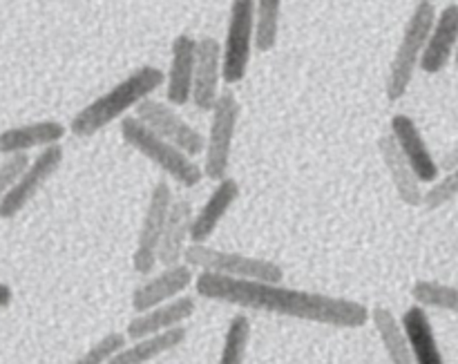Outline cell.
Instances as JSON below:
<instances>
[{
    "label": "cell",
    "instance_id": "7a4b0ae2",
    "mask_svg": "<svg viewBox=\"0 0 458 364\" xmlns=\"http://www.w3.org/2000/svg\"><path fill=\"white\" fill-rule=\"evenodd\" d=\"M161 85H164V70L155 65L139 67L137 72L119 80L114 88H110L106 94L88 103L83 110L76 112L67 130L79 139L94 137L114 121L123 119L125 112L134 110L143 98L155 94Z\"/></svg>",
    "mask_w": 458,
    "mask_h": 364
},
{
    "label": "cell",
    "instance_id": "d6986e66",
    "mask_svg": "<svg viewBox=\"0 0 458 364\" xmlns=\"http://www.w3.org/2000/svg\"><path fill=\"white\" fill-rule=\"evenodd\" d=\"M195 208L188 199H173L168 210V219H165L164 235H161L159 250H157V264L164 267H174L182 264L183 250H186L188 241H191V226Z\"/></svg>",
    "mask_w": 458,
    "mask_h": 364
},
{
    "label": "cell",
    "instance_id": "52a82bcc",
    "mask_svg": "<svg viewBox=\"0 0 458 364\" xmlns=\"http://www.w3.org/2000/svg\"><path fill=\"white\" fill-rule=\"evenodd\" d=\"M222 45V80L242 83L253 52V0H233L226 40Z\"/></svg>",
    "mask_w": 458,
    "mask_h": 364
},
{
    "label": "cell",
    "instance_id": "1f68e13d",
    "mask_svg": "<svg viewBox=\"0 0 458 364\" xmlns=\"http://www.w3.org/2000/svg\"><path fill=\"white\" fill-rule=\"evenodd\" d=\"M419 3H428V4H437V3H456V0H419Z\"/></svg>",
    "mask_w": 458,
    "mask_h": 364
},
{
    "label": "cell",
    "instance_id": "cb8c5ba5",
    "mask_svg": "<svg viewBox=\"0 0 458 364\" xmlns=\"http://www.w3.org/2000/svg\"><path fill=\"white\" fill-rule=\"evenodd\" d=\"M282 0H253V47L273 52L280 38Z\"/></svg>",
    "mask_w": 458,
    "mask_h": 364
},
{
    "label": "cell",
    "instance_id": "7402d4cb",
    "mask_svg": "<svg viewBox=\"0 0 458 364\" xmlns=\"http://www.w3.org/2000/svg\"><path fill=\"white\" fill-rule=\"evenodd\" d=\"M186 326H174L164 334L146 335V338L132 340V344H125L123 349H119L107 364H148L177 349L179 344L186 343Z\"/></svg>",
    "mask_w": 458,
    "mask_h": 364
},
{
    "label": "cell",
    "instance_id": "44dd1931",
    "mask_svg": "<svg viewBox=\"0 0 458 364\" xmlns=\"http://www.w3.org/2000/svg\"><path fill=\"white\" fill-rule=\"evenodd\" d=\"M401 325L407 335V344H410L411 364H445L434 326L423 307L416 304V307L407 309Z\"/></svg>",
    "mask_w": 458,
    "mask_h": 364
},
{
    "label": "cell",
    "instance_id": "ac0fdd59",
    "mask_svg": "<svg viewBox=\"0 0 458 364\" xmlns=\"http://www.w3.org/2000/svg\"><path fill=\"white\" fill-rule=\"evenodd\" d=\"M67 128L61 121H34L0 132V155H30L34 148L56 146L65 139Z\"/></svg>",
    "mask_w": 458,
    "mask_h": 364
},
{
    "label": "cell",
    "instance_id": "277c9868",
    "mask_svg": "<svg viewBox=\"0 0 458 364\" xmlns=\"http://www.w3.org/2000/svg\"><path fill=\"white\" fill-rule=\"evenodd\" d=\"M434 18H437V7L428 3H419L414 12H411L405 31H403L401 43H398L396 52H394L387 79H385L387 101H401L407 94V89H410L414 72L419 70L420 54H423L425 40H428L429 30H432Z\"/></svg>",
    "mask_w": 458,
    "mask_h": 364
},
{
    "label": "cell",
    "instance_id": "d4e9b609",
    "mask_svg": "<svg viewBox=\"0 0 458 364\" xmlns=\"http://www.w3.org/2000/svg\"><path fill=\"white\" fill-rule=\"evenodd\" d=\"M250 343V320L244 313H235L228 322L226 335H224L222 353L217 364H244L246 351Z\"/></svg>",
    "mask_w": 458,
    "mask_h": 364
},
{
    "label": "cell",
    "instance_id": "4fadbf2b",
    "mask_svg": "<svg viewBox=\"0 0 458 364\" xmlns=\"http://www.w3.org/2000/svg\"><path fill=\"white\" fill-rule=\"evenodd\" d=\"M458 40V4H445L441 13H437L420 54L419 67L425 74H441L450 65L454 56Z\"/></svg>",
    "mask_w": 458,
    "mask_h": 364
},
{
    "label": "cell",
    "instance_id": "f1b7e54d",
    "mask_svg": "<svg viewBox=\"0 0 458 364\" xmlns=\"http://www.w3.org/2000/svg\"><path fill=\"white\" fill-rule=\"evenodd\" d=\"M27 164H30V155H7V159L0 164V199L12 190Z\"/></svg>",
    "mask_w": 458,
    "mask_h": 364
},
{
    "label": "cell",
    "instance_id": "484cf974",
    "mask_svg": "<svg viewBox=\"0 0 458 364\" xmlns=\"http://www.w3.org/2000/svg\"><path fill=\"white\" fill-rule=\"evenodd\" d=\"M411 298L419 307L429 309H441V311H458V293L456 286L441 284L434 280H419L411 286Z\"/></svg>",
    "mask_w": 458,
    "mask_h": 364
},
{
    "label": "cell",
    "instance_id": "83f0119b",
    "mask_svg": "<svg viewBox=\"0 0 458 364\" xmlns=\"http://www.w3.org/2000/svg\"><path fill=\"white\" fill-rule=\"evenodd\" d=\"M123 347H125V334L110 331V334L103 335L98 343H94L92 347L83 353V356H79L74 362H70V364H107V360H110V358Z\"/></svg>",
    "mask_w": 458,
    "mask_h": 364
},
{
    "label": "cell",
    "instance_id": "ba28073f",
    "mask_svg": "<svg viewBox=\"0 0 458 364\" xmlns=\"http://www.w3.org/2000/svg\"><path fill=\"white\" fill-rule=\"evenodd\" d=\"M137 112V119L146 125L148 130L161 137L164 141L173 143L177 150H182L183 155L197 157L204 152V134L195 128V125L188 123L186 119L177 114L168 103L157 101V98L148 97L134 107Z\"/></svg>",
    "mask_w": 458,
    "mask_h": 364
},
{
    "label": "cell",
    "instance_id": "9c48e42d",
    "mask_svg": "<svg viewBox=\"0 0 458 364\" xmlns=\"http://www.w3.org/2000/svg\"><path fill=\"white\" fill-rule=\"evenodd\" d=\"M65 152H63L61 143L56 146H47L27 164L18 182L13 183L12 190L0 199V219H13L27 208L31 199L38 195L40 188L54 177L58 168H61Z\"/></svg>",
    "mask_w": 458,
    "mask_h": 364
},
{
    "label": "cell",
    "instance_id": "30bf717a",
    "mask_svg": "<svg viewBox=\"0 0 458 364\" xmlns=\"http://www.w3.org/2000/svg\"><path fill=\"white\" fill-rule=\"evenodd\" d=\"M173 188L165 179L157 182L150 190L146 213H143L141 231L137 235V249L132 255V268L137 273H152L157 264V250H159L161 235H164L165 219H168L170 204H173Z\"/></svg>",
    "mask_w": 458,
    "mask_h": 364
},
{
    "label": "cell",
    "instance_id": "7c38bea8",
    "mask_svg": "<svg viewBox=\"0 0 458 364\" xmlns=\"http://www.w3.org/2000/svg\"><path fill=\"white\" fill-rule=\"evenodd\" d=\"M389 134L396 141L398 150L405 157V161L410 164L411 173L416 174L420 183H432L434 179L441 177L438 173V165L434 155L429 152L428 143H425L420 128L416 125V121L407 114H394L392 125H389Z\"/></svg>",
    "mask_w": 458,
    "mask_h": 364
},
{
    "label": "cell",
    "instance_id": "8fae6325",
    "mask_svg": "<svg viewBox=\"0 0 458 364\" xmlns=\"http://www.w3.org/2000/svg\"><path fill=\"white\" fill-rule=\"evenodd\" d=\"M222 83V45L213 36L195 40V70H192L191 101L201 112H210L219 97Z\"/></svg>",
    "mask_w": 458,
    "mask_h": 364
},
{
    "label": "cell",
    "instance_id": "5bb4252c",
    "mask_svg": "<svg viewBox=\"0 0 458 364\" xmlns=\"http://www.w3.org/2000/svg\"><path fill=\"white\" fill-rule=\"evenodd\" d=\"M192 282H195V275H192V268H188L186 264L164 267L159 275L150 277V280L143 282L141 286L132 291L130 304H132L137 313L150 311V309L159 307V304L179 298L183 291L191 289Z\"/></svg>",
    "mask_w": 458,
    "mask_h": 364
},
{
    "label": "cell",
    "instance_id": "6da1fadb",
    "mask_svg": "<svg viewBox=\"0 0 458 364\" xmlns=\"http://www.w3.org/2000/svg\"><path fill=\"white\" fill-rule=\"evenodd\" d=\"M199 298L233 304L250 311H267L273 316L293 317L313 325L335 329H360L369 322V309L356 300L334 298L313 291L289 289L282 282H249L199 273L192 282Z\"/></svg>",
    "mask_w": 458,
    "mask_h": 364
},
{
    "label": "cell",
    "instance_id": "4316f807",
    "mask_svg": "<svg viewBox=\"0 0 458 364\" xmlns=\"http://www.w3.org/2000/svg\"><path fill=\"white\" fill-rule=\"evenodd\" d=\"M458 195V174L450 173V174H443V177L434 179L429 183L428 190L420 195V206L425 210H438L443 206H450L452 201L456 199Z\"/></svg>",
    "mask_w": 458,
    "mask_h": 364
},
{
    "label": "cell",
    "instance_id": "4dcf8cb0",
    "mask_svg": "<svg viewBox=\"0 0 458 364\" xmlns=\"http://www.w3.org/2000/svg\"><path fill=\"white\" fill-rule=\"evenodd\" d=\"M12 302H13L12 286H7V284H3V282H0V309H7Z\"/></svg>",
    "mask_w": 458,
    "mask_h": 364
},
{
    "label": "cell",
    "instance_id": "2e32d148",
    "mask_svg": "<svg viewBox=\"0 0 458 364\" xmlns=\"http://www.w3.org/2000/svg\"><path fill=\"white\" fill-rule=\"evenodd\" d=\"M195 300L191 295H179V298L159 304L150 311L137 313V317L128 322L125 338L139 340L146 338V335L164 334V331L174 329V326H182L183 322L195 316Z\"/></svg>",
    "mask_w": 458,
    "mask_h": 364
},
{
    "label": "cell",
    "instance_id": "3957f363",
    "mask_svg": "<svg viewBox=\"0 0 458 364\" xmlns=\"http://www.w3.org/2000/svg\"><path fill=\"white\" fill-rule=\"evenodd\" d=\"M119 132L121 139H123L134 152L146 157L152 165H157L165 177H170L174 183H179V186L195 188L204 182L201 165H197L195 161H192V157L183 155V152L177 150L173 143L157 137V134L152 132V130H148L137 116H123L119 125Z\"/></svg>",
    "mask_w": 458,
    "mask_h": 364
},
{
    "label": "cell",
    "instance_id": "603a6c76",
    "mask_svg": "<svg viewBox=\"0 0 458 364\" xmlns=\"http://www.w3.org/2000/svg\"><path fill=\"white\" fill-rule=\"evenodd\" d=\"M371 322H374L376 331L380 335L385 353L394 364H411L410 344H407V335L403 331L401 320L392 313L387 307H374L371 309Z\"/></svg>",
    "mask_w": 458,
    "mask_h": 364
},
{
    "label": "cell",
    "instance_id": "f546056e",
    "mask_svg": "<svg viewBox=\"0 0 458 364\" xmlns=\"http://www.w3.org/2000/svg\"><path fill=\"white\" fill-rule=\"evenodd\" d=\"M437 165H438V173H445V174L456 173V168H458V152L456 150L445 152V155L441 157V161H437Z\"/></svg>",
    "mask_w": 458,
    "mask_h": 364
},
{
    "label": "cell",
    "instance_id": "e0dca14e",
    "mask_svg": "<svg viewBox=\"0 0 458 364\" xmlns=\"http://www.w3.org/2000/svg\"><path fill=\"white\" fill-rule=\"evenodd\" d=\"M195 40L188 34H179L173 40V54H170V67L164 72L165 98L168 106H186L191 101L192 89V70H195Z\"/></svg>",
    "mask_w": 458,
    "mask_h": 364
},
{
    "label": "cell",
    "instance_id": "9a60e30c",
    "mask_svg": "<svg viewBox=\"0 0 458 364\" xmlns=\"http://www.w3.org/2000/svg\"><path fill=\"white\" fill-rule=\"evenodd\" d=\"M240 183L233 177L219 179L215 190L210 192L208 199L204 201L199 210L192 215V226H191V244H208L213 233L226 217L228 210L233 208L237 199H240Z\"/></svg>",
    "mask_w": 458,
    "mask_h": 364
},
{
    "label": "cell",
    "instance_id": "8992f818",
    "mask_svg": "<svg viewBox=\"0 0 458 364\" xmlns=\"http://www.w3.org/2000/svg\"><path fill=\"white\" fill-rule=\"evenodd\" d=\"M240 116L242 106L235 92L231 89L219 92L217 101L210 107V128L208 137H204V152H201L204 155V165H201L204 179L219 182V179L228 177L226 173L231 168L233 143H235Z\"/></svg>",
    "mask_w": 458,
    "mask_h": 364
},
{
    "label": "cell",
    "instance_id": "ffe728a7",
    "mask_svg": "<svg viewBox=\"0 0 458 364\" xmlns=\"http://www.w3.org/2000/svg\"><path fill=\"white\" fill-rule=\"evenodd\" d=\"M378 152L380 159H383L385 170H387L389 179L394 183V190H396L398 199L405 206H420V195H423V186L416 179V174L411 173L410 164L405 161V157L398 150L396 141L392 139V134L385 132L378 137Z\"/></svg>",
    "mask_w": 458,
    "mask_h": 364
},
{
    "label": "cell",
    "instance_id": "5b68a950",
    "mask_svg": "<svg viewBox=\"0 0 458 364\" xmlns=\"http://www.w3.org/2000/svg\"><path fill=\"white\" fill-rule=\"evenodd\" d=\"M183 264L188 268H201L204 273L249 282H282L284 271L271 259L250 258L242 253L213 249L208 244H191L183 250Z\"/></svg>",
    "mask_w": 458,
    "mask_h": 364
}]
</instances>
